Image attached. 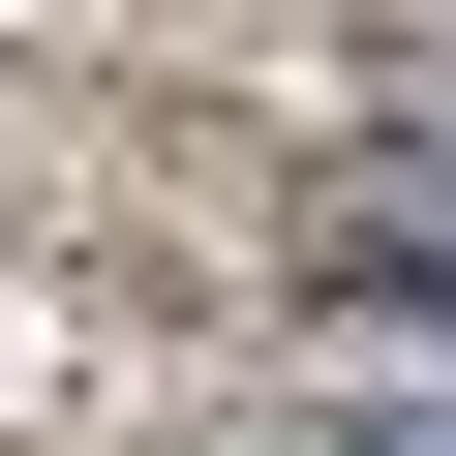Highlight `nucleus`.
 Masks as SVG:
<instances>
[{
  "label": "nucleus",
  "instance_id": "obj_1",
  "mask_svg": "<svg viewBox=\"0 0 456 456\" xmlns=\"http://www.w3.org/2000/svg\"><path fill=\"white\" fill-rule=\"evenodd\" d=\"M335 456H456V395H335Z\"/></svg>",
  "mask_w": 456,
  "mask_h": 456
},
{
  "label": "nucleus",
  "instance_id": "obj_2",
  "mask_svg": "<svg viewBox=\"0 0 456 456\" xmlns=\"http://www.w3.org/2000/svg\"><path fill=\"white\" fill-rule=\"evenodd\" d=\"M426 183H456V92H426Z\"/></svg>",
  "mask_w": 456,
  "mask_h": 456
}]
</instances>
